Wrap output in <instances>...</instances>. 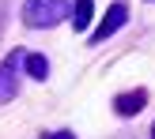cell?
I'll use <instances>...</instances> for the list:
<instances>
[{"mask_svg": "<svg viewBox=\"0 0 155 139\" xmlns=\"http://www.w3.org/2000/svg\"><path fill=\"white\" fill-rule=\"evenodd\" d=\"M64 15H72V8L64 4V0H23V23L27 26H57Z\"/></svg>", "mask_w": 155, "mask_h": 139, "instance_id": "cell-1", "label": "cell"}, {"mask_svg": "<svg viewBox=\"0 0 155 139\" xmlns=\"http://www.w3.org/2000/svg\"><path fill=\"white\" fill-rule=\"evenodd\" d=\"M125 19H129V8L121 4V0H117V4H110V11H106L102 23L95 26V42H106L110 34H117V30L125 26ZM95 42H91V45H95Z\"/></svg>", "mask_w": 155, "mask_h": 139, "instance_id": "cell-2", "label": "cell"}, {"mask_svg": "<svg viewBox=\"0 0 155 139\" xmlns=\"http://www.w3.org/2000/svg\"><path fill=\"white\" fill-rule=\"evenodd\" d=\"M15 64H19V53H12V57L0 64V105H4V102H12V98H15V90H19Z\"/></svg>", "mask_w": 155, "mask_h": 139, "instance_id": "cell-3", "label": "cell"}, {"mask_svg": "<svg viewBox=\"0 0 155 139\" xmlns=\"http://www.w3.org/2000/svg\"><path fill=\"white\" fill-rule=\"evenodd\" d=\"M144 102H148L144 90H129V94H121L117 102H114V109H117V117H136V113L144 109Z\"/></svg>", "mask_w": 155, "mask_h": 139, "instance_id": "cell-4", "label": "cell"}, {"mask_svg": "<svg viewBox=\"0 0 155 139\" xmlns=\"http://www.w3.org/2000/svg\"><path fill=\"white\" fill-rule=\"evenodd\" d=\"M91 15H95V4H91V0H76V4H72V26L76 30H87L91 26Z\"/></svg>", "mask_w": 155, "mask_h": 139, "instance_id": "cell-5", "label": "cell"}, {"mask_svg": "<svg viewBox=\"0 0 155 139\" xmlns=\"http://www.w3.org/2000/svg\"><path fill=\"white\" fill-rule=\"evenodd\" d=\"M23 64H27V75H34L38 83L49 75V60H45L42 53H27V57H23Z\"/></svg>", "mask_w": 155, "mask_h": 139, "instance_id": "cell-6", "label": "cell"}, {"mask_svg": "<svg viewBox=\"0 0 155 139\" xmlns=\"http://www.w3.org/2000/svg\"><path fill=\"white\" fill-rule=\"evenodd\" d=\"M42 139H76V135H72V132H45Z\"/></svg>", "mask_w": 155, "mask_h": 139, "instance_id": "cell-7", "label": "cell"}, {"mask_svg": "<svg viewBox=\"0 0 155 139\" xmlns=\"http://www.w3.org/2000/svg\"><path fill=\"white\" fill-rule=\"evenodd\" d=\"M151 139H155V128H151Z\"/></svg>", "mask_w": 155, "mask_h": 139, "instance_id": "cell-8", "label": "cell"}]
</instances>
